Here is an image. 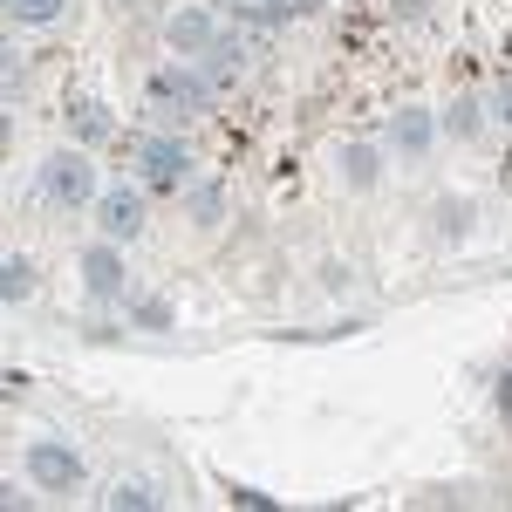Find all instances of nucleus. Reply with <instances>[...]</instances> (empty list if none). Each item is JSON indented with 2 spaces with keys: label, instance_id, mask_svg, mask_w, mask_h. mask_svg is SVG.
Returning a JSON list of instances; mask_svg holds the SVG:
<instances>
[{
  "label": "nucleus",
  "instance_id": "f257e3e1",
  "mask_svg": "<svg viewBox=\"0 0 512 512\" xmlns=\"http://www.w3.org/2000/svg\"><path fill=\"white\" fill-rule=\"evenodd\" d=\"M89 192H96V171H89V158H76V151H55V158L41 164V198H48V205H82Z\"/></svg>",
  "mask_w": 512,
  "mask_h": 512
},
{
  "label": "nucleus",
  "instance_id": "f03ea898",
  "mask_svg": "<svg viewBox=\"0 0 512 512\" xmlns=\"http://www.w3.org/2000/svg\"><path fill=\"white\" fill-rule=\"evenodd\" d=\"M198 103H205V82L198 76H185V69H158V76H151V110H158V117H185Z\"/></svg>",
  "mask_w": 512,
  "mask_h": 512
},
{
  "label": "nucleus",
  "instance_id": "7ed1b4c3",
  "mask_svg": "<svg viewBox=\"0 0 512 512\" xmlns=\"http://www.w3.org/2000/svg\"><path fill=\"white\" fill-rule=\"evenodd\" d=\"M103 233H110V239H137V233H144V198L130 192V185L103 192Z\"/></svg>",
  "mask_w": 512,
  "mask_h": 512
},
{
  "label": "nucleus",
  "instance_id": "20e7f679",
  "mask_svg": "<svg viewBox=\"0 0 512 512\" xmlns=\"http://www.w3.org/2000/svg\"><path fill=\"white\" fill-rule=\"evenodd\" d=\"M28 472H35V485H48V492H62V485H76V451H62V444H35L28 451Z\"/></svg>",
  "mask_w": 512,
  "mask_h": 512
},
{
  "label": "nucleus",
  "instance_id": "39448f33",
  "mask_svg": "<svg viewBox=\"0 0 512 512\" xmlns=\"http://www.w3.org/2000/svg\"><path fill=\"white\" fill-rule=\"evenodd\" d=\"M137 164H144V178H151V185H185V151H178V144H144V151H137Z\"/></svg>",
  "mask_w": 512,
  "mask_h": 512
},
{
  "label": "nucleus",
  "instance_id": "423d86ee",
  "mask_svg": "<svg viewBox=\"0 0 512 512\" xmlns=\"http://www.w3.org/2000/svg\"><path fill=\"white\" fill-rule=\"evenodd\" d=\"M82 274H89V294H117V287H123V267H117L110 246H96V253L82 260Z\"/></svg>",
  "mask_w": 512,
  "mask_h": 512
},
{
  "label": "nucleus",
  "instance_id": "0eeeda50",
  "mask_svg": "<svg viewBox=\"0 0 512 512\" xmlns=\"http://www.w3.org/2000/svg\"><path fill=\"white\" fill-rule=\"evenodd\" d=\"M171 48H212V21L205 14H171Z\"/></svg>",
  "mask_w": 512,
  "mask_h": 512
},
{
  "label": "nucleus",
  "instance_id": "6e6552de",
  "mask_svg": "<svg viewBox=\"0 0 512 512\" xmlns=\"http://www.w3.org/2000/svg\"><path fill=\"white\" fill-rule=\"evenodd\" d=\"M7 14H14V21H55L62 0H7Z\"/></svg>",
  "mask_w": 512,
  "mask_h": 512
},
{
  "label": "nucleus",
  "instance_id": "1a4fd4ad",
  "mask_svg": "<svg viewBox=\"0 0 512 512\" xmlns=\"http://www.w3.org/2000/svg\"><path fill=\"white\" fill-rule=\"evenodd\" d=\"M28 287H35V267H28V260H7V280H0V294H7V301H21Z\"/></svg>",
  "mask_w": 512,
  "mask_h": 512
},
{
  "label": "nucleus",
  "instance_id": "9d476101",
  "mask_svg": "<svg viewBox=\"0 0 512 512\" xmlns=\"http://www.w3.org/2000/svg\"><path fill=\"white\" fill-rule=\"evenodd\" d=\"M424 137H431V123H424V117H403V123H396V144H410V151H424Z\"/></svg>",
  "mask_w": 512,
  "mask_h": 512
},
{
  "label": "nucleus",
  "instance_id": "9b49d317",
  "mask_svg": "<svg viewBox=\"0 0 512 512\" xmlns=\"http://www.w3.org/2000/svg\"><path fill=\"white\" fill-rule=\"evenodd\" d=\"M110 506H151V492H144V485H117V492H110Z\"/></svg>",
  "mask_w": 512,
  "mask_h": 512
},
{
  "label": "nucleus",
  "instance_id": "f8f14e48",
  "mask_svg": "<svg viewBox=\"0 0 512 512\" xmlns=\"http://www.w3.org/2000/svg\"><path fill=\"white\" fill-rule=\"evenodd\" d=\"M499 117L512 123V82H499Z\"/></svg>",
  "mask_w": 512,
  "mask_h": 512
}]
</instances>
